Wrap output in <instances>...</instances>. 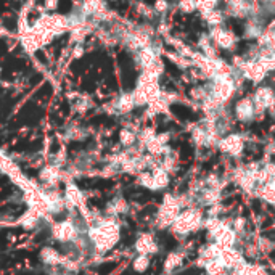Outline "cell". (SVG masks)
Masks as SVG:
<instances>
[{"instance_id": "4", "label": "cell", "mask_w": 275, "mask_h": 275, "mask_svg": "<svg viewBox=\"0 0 275 275\" xmlns=\"http://www.w3.org/2000/svg\"><path fill=\"white\" fill-rule=\"evenodd\" d=\"M220 250H227V248H235L240 245V237L237 235V232L232 228V225L228 224V220H225V224L219 228V232L212 238Z\"/></svg>"}, {"instance_id": "2", "label": "cell", "mask_w": 275, "mask_h": 275, "mask_svg": "<svg viewBox=\"0 0 275 275\" xmlns=\"http://www.w3.org/2000/svg\"><path fill=\"white\" fill-rule=\"evenodd\" d=\"M88 240L99 251H108L119 240V225L114 219L103 220L90 227L88 230Z\"/></svg>"}, {"instance_id": "5", "label": "cell", "mask_w": 275, "mask_h": 275, "mask_svg": "<svg viewBox=\"0 0 275 275\" xmlns=\"http://www.w3.org/2000/svg\"><path fill=\"white\" fill-rule=\"evenodd\" d=\"M219 259L224 262L225 269H227V273H232L238 265L243 264L246 261L245 258V253L240 246H235V248H227V250H222L220 251V256Z\"/></svg>"}, {"instance_id": "7", "label": "cell", "mask_w": 275, "mask_h": 275, "mask_svg": "<svg viewBox=\"0 0 275 275\" xmlns=\"http://www.w3.org/2000/svg\"><path fill=\"white\" fill-rule=\"evenodd\" d=\"M159 250V245L156 242L155 235L152 234H142L137 237L135 240V251L137 254H147V256H152L156 254Z\"/></svg>"}, {"instance_id": "9", "label": "cell", "mask_w": 275, "mask_h": 275, "mask_svg": "<svg viewBox=\"0 0 275 275\" xmlns=\"http://www.w3.org/2000/svg\"><path fill=\"white\" fill-rule=\"evenodd\" d=\"M256 200H258L264 208L275 209V184L269 180L267 184L261 185L256 192Z\"/></svg>"}, {"instance_id": "6", "label": "cell", "mask_w": 275, "mask_h": 275, "mask_svg": "<svg viewBox=\"0 0 275 275\" xmlns=\"http://www.w3.org/2000/svg\"><path fill=\"white\" fill-rule=\"evenodd\" d=\"M185 259H187V251H171L166 256L163 264L164 275H172L179 272L185 265Z\"/></svg>"}, {"instance_id": "3", "label": "cell", "mask_w": 275, "mask_h": 275, "mask_svg": "<svg viewBox=\"0 0 275 275\" xmlns=\"http://www.w3.org/2000/svg\"><path fill=\"white\" fill-rule=\"evenodd\" d=\"M246 139L238 132H230L219 139L216 150L228 163H240L246 155Z\"/></svg>"}, {"instance_id": "10", "label": "cell", "mask_w": 275, "mask_h": 275, "mask_svg": "<svg viewBox=\"0 0 275 275\" xmlns=\"http://www.w3.org/2000/svg\"><path fill=\"white\" fill-rule=\"evenodd\" d=\"M53 234H55V238L60 242H73L79 235L76 224H73L71 220L57 224L55 227H53Z\"/></svg>"}, {"instance_id": "13", "label": "cell", "mask_w": 275, "mask_h": 275, "mask_svg": "<svg viewBox=\"0 0 275 275\" xmlns=\"http://www.w3.org/2000/svg\"><path fill=\"white\" fill-rule=\"evenodd\" d=\"M110 212H113V214H121V212H126L127 211V203L126 200H122L121 197L114 198L111 203H110Z\"/></svg>"}, {"instance_id": "1", "label": "cell", "mask_w": 275, "mask_h": 275, "mask_svg": "<svg viewBox=\"0 0 275 275\" xmlns=\"http://www.w3.org/2000/svg\"><path fill=\"white\" fill-rule=\"evenodd\" d=\"M205 217H206L205 209H201L198 206H187L179 212V216L175 217L169 230L175 238L187 240L189 237H195L201 232Z\"/></svg>"}, {"instance_id": "11", "label": "cell", "mask_w": 275, "mask_h": 275, "mask_svg": "<svg viewBox=\"0 0 275 275\" xmlns=\"http://www.w3.org/2000/svg\"><path fill=\"white\" fill-rule=\"evenodd\" d=\"M201 270L205 275H227V269L220 259H214V261L208 262Z\"/></svg>"}, {"instance_id": "14", "label": "cell", "mask_w": 275, "mask_h": 275, "mask_svg": "<svg viewBox=\"0 0 275 275\" xmlns=\"http://www.w3.org/2000/svg\"><path fill=\"white\" fill-rule=\"evenodd\" d=\"M42 258L47 264H58L61 261V256L55 250H50V248H45V250H43Z\"/></svg>"}, {"instance_id": "12", "label": "cell", "mask_w": 275, "mask_h": 275, "mask_svg": "<svg viewBox=\"0 0 275 275\" xmlns=\"http://www.w3.org/2000/svg\"><path fill=\"white\" fill-rule=\"evenodd\" d=\"M150 265H152V259L147 254H137V258L132 261V269H134L137 273H145Z\"/></svg>"}, {"instance_id": "15", "label": "cell", "mask_w": 275, "mask_h": 275, "mask_svg": "<svg viewBox=\"0 0 275 275\" xmlns=\"http://www.w3.org/2000/svg\"><path fill=\"white\" fill-rule=\"evenodd\" d=\"M42 179L45 180L47 184H55L60 179V174L55 167H47V169L42 171Z\"/></svg>"}, {"instance_id": "8", "label": "cell", "mask_w": 275, "mask_h": 275, "mask_svg": "<svg viewBox=\"0 0 275 275\" xmlns=\"http://www.w3.org/2000/svg\"><path fill=\"white\" fill-rule=\"evenodd\" d=\"M258 111H256V106L253 103V100H240L235 106V119L240 122H251Z\"/></svg>"}]
</instances>
